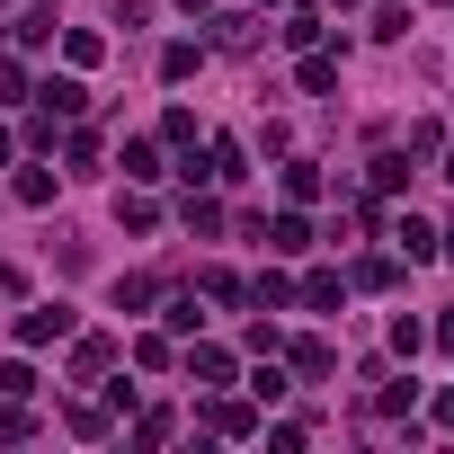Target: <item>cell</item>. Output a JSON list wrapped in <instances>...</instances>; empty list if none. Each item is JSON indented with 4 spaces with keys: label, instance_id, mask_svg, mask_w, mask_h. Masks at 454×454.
<instances>
[{
    "label": "cell",
    "instance_id": "obj_1",
    "mask_svg": "<svg viewBox=\"0 0 454 454\" xmlns=\"http://www.w3.org/2000/svg\"><path fill=\"white\" fill-rule=\"evenodd\" d=\"M63 330H72V312H63V303H36V312L19 321V339H27V348H45V339H63Z\"/></svg>",
    "mask_w": 454,
    "mask_h": 454
},
{
    "label": "cell",
    "instance_id": "obj_10",
    "mask_svg": "<svg viewBox=\"0 0 454 454\" xmlns=\"http://www.w3.org/2000/svg\"><path fill=\"white\" fill-rule=\"evenodd\" d=\"M125 178H160V152L152 143H125Z\"/></svg>",
    "mask_w": 454,
    "mask_h": 454
},
{
    "label": "cell",
    "instance_id": "obj_9",
    "mask_svg": "<svg viewBox=\"0 0 454 454\" xmlns=\"http://www.w3.org/2000/svg\"><path fill=\"white\" fill-rule=\"evenodd\" d=\"M303 90H339V54H312L303 63Z\"/></svg>",
    "mask_w": 454,
    "mask_h": 454
},
{
    "label": "cell",
    "instance_id": "obj_19",
    "mask_svg": "<svg viewBox=\"0 0 454 454\" xmlns=\"http://www.w3.org/2000/svg\"><path fill=\"white\" fill-rule=\"evenodd\" d=\"M0 10H10V0H0Z\"/></svg>",
    "mask_w": 454,
    "mask_h": 454
},
{
    "label": "cell",
    "instance_id": "obj_18",
    "mask_svg": "<svg viewBox=\"0 0 454 454\" xmlns=\"http://www.w3.org/2000/svg\"><path fill=\"white\" fill-rule=\"evenodd\" d=\"M187 10H205V0H187Z\"/></svg>",
    "mask_w": 454,
    "mask_h": 454
},
{
    "label": "cell",
    "instance_id": "obj_3",
    "mask_svg": "<svg viewBox=\"0 0 454 454\" xmlns=\"http://www.w3.org/2000/svg\"><path fill=\"white\" fill-rule=\"evenodd\" d=\"M268 241H277V250H312V223H303V214H277Z\"/></svg>",
    "mask_w": 454,
    "mask_h": 454
},
{
    "label": "cell",
    "instance_id": "obj_17",
    "mask_svg": "<svg viewBox=\"0 0 454 454\" xmlns=\"http://www.w3.org/2000/svg\"><path fill=\"white\" fill-rule=\"evenodd\" d=\"M445 178H454V152H445Z\"/></svg>",
    "mask_w": 454,
    "mask_h": 454
},
{
    "label": "cell",
    "instance_id": "obj_2",
    "mask_svg": "<svg viewBox=\"0 0 454 454\" xmlns=\"http://www.w3.org/2000/svg\"><path fill=\"white\" fill-rule=\"evenodd\" d=\"M392 250H401V259H436V232H427L419 214H401V223H392Z\"/></svg>",
    "mask_w": 454,
    "mask_h": 454
},
{
    "label": "cell",
    "instance_id": "obj_16",
    "mask_svg": "<svg viewBox=\"0 0 454 454\" xmlns=\"http://www.w3.org/2000/svg\"><path fill=\"white\" fill-rule=\"evenodd\" d=\"M0 160H10V134H0Z\"/></svg>",
    "mask_w": 454,
    "mask_h": 454
},
{
    "label": "cell",
    "instance_id": "obj_12",
    "mask_svg": "<svg viewBox=\"0 0 454 454\" xmlns=\"http://www.w3.org/2000/svg\"><path fill=\"white\" fill-rule=\"evenodd\" d=\"M19 436H36V419L27 410H0V445H19Z\"/></svg>",
    "mask_w": 454,
    "mask_h": 454
},
{
    "label": "cell",
    "instance_id": "obj_4",
    "mask_svg": "<svg viewBox=\"0 0 454 454\" xmlns=\"http://www.w3.org/2000/svg\"><path fill=\"white\" fill-rule=\"evenodd\" d=\"M303 303H312V312H330V303H339V277H330V268H312V277H303Z\"/></svg>",
    "mask_w": 454,
    "mask_h": 454
},
{
    "label": "cell",
    "instance_id": "obj_5",
    "mask_svg": "<svg viewBox=\"0 0 454 454\" xmlns=\"http://www.w3.org/2000/svg\"><path fill=\"white\" fill-rule=\"evenodd\" d=\"M187 232H223V205L214 196H187Z\"/></svg>",
    "mask_w": 454,
    "mask_h": 454
},
{
    "label": "cell",
    "instance_id": "obj_13",
    "mask_svg": "<svg viewBox=\"0 0 454 454\" xmlns=\"http://www.w3.org/2000/svg\"><path fill=\"white\" fill-rule=\"evenodd\" d=\"M436 427H454V392H436Z\"/></svg>",
    "mask_w": 454,
    "mask_h": 454
},
{
    "label": "cell",
    "instance_id": "obj_6",
    "mask_svg": "<svg viewBox=\"0 0 454 454\" xmlns=\"http://www.w3.org/2000/svg\"><path fill=\"white\" fill-rule=\"evenodd\" d=\"M205 294H214V303H241V294H250V286H241V277H232V268H205Z\"/></svg>",
    "mask_w": 454,
    "mask_h": 454
},
{
    "label": "cell",
    "instance_id": "obj_11",
    "mask_svg": "<svg viewBox=\"0 0 454 454\" xmlns=\"http://www.w3.org/2000/svg\"><path fill=\"white\" fill-rule=\"evenodd\" d=\"M374 187H383V196H392V187H410V160H401V152H383V160H374Z\"/></svg>",
    "mask_w": 454,
    "mask_h": 454
},
{
    "label": "cell",
    "instance_id": "obj_7",
    "mask_svg": "<svg viewBox=\"0 0 454 454\" xmlns=\"http://www.w3.org/2000/svg\"><path fill=\"white\" fill-rule=\"evenodd\" d=\"M187 374H205V383H223V374H232V356H223V348H196V356H187Z\"/></svg>",
    "mask_w": 454,
    "mask_h": 454
},
{
    "label": "cell",
    "instance_id": "obj_8",
    "mask_svg": "<svg viewBox=\"0 0 454 454\" xmlns=\"http://www.w3.org/2000/svg\"><path fill=\"white\" fill-rule=\"evenodd\" d=\"M196 63H205V54H196V45H169V54H160V81H187V72H196Z\"/></svg>",
    "mask_w": 454,
    "mask_h": 454
},
{
    "label": "cell",
    "instance_id": "obj_15",
    "mask_svg": "<svg viewBox=\"0 0 454 454\" xmlns=\"http://www.w3.org/2000/svg\"><path fill=\"white\" fill-rule=\"evenodd\" d=\"M436 241H445V259H454V232H436Z\"/></svg>",
    "mask_w": 454,
    "mask_h": 454
},
{
    "label": "cell",
    "instance_id": "obj_14",
    "mask_svg": "<svg viewBox=\"0 0 454 454\" xmlns=\"http://www.w3.org/2000/svg\"><path fill=\"white\" fill-rule=\"evenodd\" d=\"M436 348H454V312H445V321H436Z\"/></svg>",
    "mask_w": 454,
    "mask_h": 454
}]
</instances>
